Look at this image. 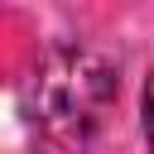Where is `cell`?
Segmentation results:
<instances>
[{
  "label": "cell",
  "mask_w": 154,
  "mask_h": 154,
  "mask_svg": "<svg viewBox=\"0 0 154 154\" xmlns=\"http://www.w3.org/2000/svg\"><path fill=\"white\" fill-rule=\"evenodd\" d=\"M120 91L116 67L91 48H53L29 87H24V120L38 154H82L101 130L111 101Z\"/></svg>",
  "instance_id": "cell-1"
},
{
  "label": "cell",
  "mask_w": 154,
  "mask_h": 154,
  "mask_svg": "<svg viewBox=\"0 0 154 154\" xmlns=\"http://www.w3.org/2000/svg\"><path fill=\"white\" fill-rule=\"evenodd\" d=\"M140 111H144V154H154V67H149V77H144Z\"/></svg>",
  "instance_id": "cell-2"
}]
</instances>
